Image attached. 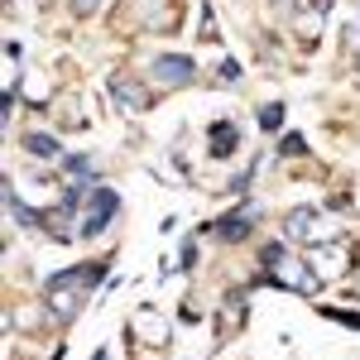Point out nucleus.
<instances>
[{
	"label": "nucleus",
	"instance_id": "obj_1",
	"mask_svg": "<svg viewBox=\"0 0 360 360\" xmlns=\"http://www.w3.org/2000/svg\"><path fill=\"white\" fill-rule=\"evenodd\" d=\"M96 278H101V264H82V269H72V274H63L49 283V303H53L58 317H72L77 307H82V298L96 288Z\"/></svg>",
	"mask_w": 360,
	"mask_h": 360
},
{
	"label": "nucleus",
	"instance_id": "obj_2",
	"mask_svg": "<svg viewBox=\"0 0 360 360\" xmlns=\"http://www.w3.org/2000/svg\"><path fill=\"white\" fill-rule=\"evenodd\" d=\"M264 264L274 269L269 278H274V283H283V288H298V293H312V288H317V278H312V274H303L307 264L288 259V255H283L278 245H269V250H264Z\"/></svg>",
	"mask_w": 360,
	"mask_h": 360
},
{
	"label": "nucleus",
	"instance_id": "obj_3",
	"mask_svg": "<svg viewBox=\"0 0 360 360\" xmlns=\"http://www.w3.org/2000/svg\"><path fill=\"white\" fill-rule=\"evenodd\" d=\"M115 207H120V202H115V193H111V188H96V193H91V202H86L82 236H101V226H106V221L115 217Z\"/></svg>",
	"mask_w": 360,
	"mask_h": 360
},
{
	"label": "nucleus",
	"instance_id": "obj_4",
	"mask_svg": "<svg viewBox=\"0 0 360 360\" xmlns=\"http://www.w3.org/2000/svg\"><path fill=\"white\" fill-rule=\"evenodd\" d=\"M154 77L164 86H178V82L193 77V63H188V58H159V63H154Z\"/></svg>",
	"mask_w": 360,
	"mask_h": 360
},
{
	"label": "nucleus",
	"instance_id": "obj_5",
	"mask_svg": "<svg viewBox=\"0 0 360 360\" xmlns=\"http://www.w3.org/2000/svg\"><path fill=\"white\" fill-rule=\"evenodd\" d=\"M312 264H317V274H346L351 255H346L341 245H317V255H312Z\"/></svg>",
	"mask_w": 360,
	"mask_h": 360
},
{
	"label": "nucleus",
	"instance_id": "obj_6",
	"mask_svg": "<svg viewBox=\"0 0 360 360\" xmlns=\"http://www.w3.org/2000/svg\"><path fill=\"white\" fill-rule=\"evenodd\" d=\"M135 332L149 341V346H168V322L159 317V312H139L135 317Z\"/></svg>",
	"mask_w": 360,
	"mask_h": 360
},
{
	"label": "nucleus",
	"instance_id": "obj_7",
	"mask_svg": "<svg viewBox=\"0 0 360 360\" xmlns=\"http://www.w3.org/2000/svg\"><path fill=\"white\" fill-rule=\"evenodd\" d=\"M111 91H115V101H120V106H125L130 115H139V111H144V101H149V96H144V91H139L135 82H125V77H115Z\"/></svg>",
	"mask_w": 360,
	"mask_h": 360
},
{
	"label": "nucleus",
	"instance_id": "obj_8",
	"mask_svg": "<svg viewBox=\"0 0 360 360\" xmlns=\"http://www.w3.org/2000/svg\"><path fill=\"white\" fill-rule=\"evenodd\" d=\"M288 236H293V240H298V236L322 240V231H317V212H293V217H288Z\"/></svg>",
	"mask_w": 360,
	"mask_h": 360
},
{
	"label": "nucleus",
	"instance_id": "obj_9",
	"mask_svg": "<svg viewBox=\"0 0 360 360\" xmlns=\"http://www.w3.org/2000/svg\"><path fill=\"white\" fill-rule=\"evenodd\" d=\"M250 217H255V212H236V217H226L221 226H217V236H226V240H240V236H245V226H250Z\"/></svg>",
	"mask_w": 360,
	"mask_h": 360
},
{
	"label": "nucleus",
	"instance_id": "obj_10",
	"mask_svg": "<svg viewBox=\"0 0 360 360\" xmlns=\"http://www.w3.org/2000/svg\"><path fill=\"white\" fill-rule=\"evenodd\" d=\"M25 149L34 154V159H53V154H58V144H53L49 135H29V139H25Z\"/></svg>",
	"mask_w": 360,
	"mask_h": 360
},
{
	"label": "nucleus",
	"instance_id": "obj_11",
	"mask_svg": "<svg viewBox=\"0 0 360 360\" xmlns=\"http://www.w3.org/2000/svg\"><path fill=\"white\" fill-rule=\"evenodd\" d=\"M212 144H217V149H231V144H236V130H231V125H217V130H212Z\"/></svg>",
	"mask_w": 360,
	"mask_h": 360
},
{
	"label": "nucleus",
	"instance_id": "obj_12",
	"mask_svg": "<svg viewBox=\"0 0 360 360\" xmlns=\"http://www.w3.org/2000/svg\"><path fill=\"white\" fill-rule=\"evenodd\" d=\"M278 120H283V111H278V106H264V115H259V125H264V130H278Z\"/></svg>",
	"mask_w": 360,
	"mask_h": 360
},
{
	"label": "nucleus",
	"instance_id": "obj_13",
	"mask_svg": "<svg viewBox=\"0 0 360 360\" xmlns=\"http://www.w3.org/2000/svg\"><path fill=\"white\" fill-rule=\"evenodd\" d=\"M327 317H341V322H351V327H360V312H336V307H327Z\"/></svg>",
	"mask_w": 360,
	"mask_h": 360
},
{
	"label": "nucleus",
	"instance_id": "obj_14",
	"mask_svg": "<svg viewBox=\"0 0 360 360\" xmlns=\"http://www.w3.org/2000/svg\"><path fill=\"white\" fill-rule=\"evenodd\" d=\"M91 5H96V0H77V10H91Z\"/></svg>",
	"mask_w": 360,
	"mask_h": 360
},
{
	"label": "nucleus",
	"instance_id": "obj_15",
	"mask_svg": "<svg viewBox=\"0 0 360 360\" xmlns=\"http://www.w3.org/2000/svg\"><path fill=\"white\" fill-rule=\"evenodd\" d=\"M96 360H106V356H96Z\"/></svg>",
	"mask_w": 360,
	"mask_h": 360
}]
</instances>
